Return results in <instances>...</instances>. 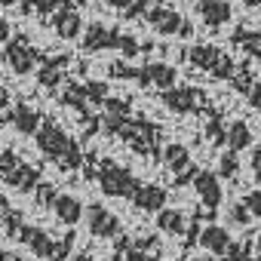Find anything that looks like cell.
Wrapping results in <instances>:
<instances>
[{
    "instance_id": "cell-2",
    "label": "cell",
    "mask_w": 261,
    "mask_h": 261,
    "mask_svg": "<svg viewBox=\"0 0 261 261\" xmlns=\"http://www.w3.org/2000/svg\"><path fill=\"white\" fill-rule=\"evenodd\" d=\"M95 181H98L101 194H108V197H123V200H133L136 191L142 188V181H139L133 172L123 169V166H117V163H105V166L95 172Z\"/></svg>"
},
{
    "instance_id": "cell-11",
    "label": "cell",
    "mask_w": 261,
    "mask_h": 261,
    "mask_svg": "<svg viewBox=\"0 0 261 261\" xmlns=\"http://www.w3.org/2000/svg\"><path fill=\"white\" fill-rule=\"evenodd\" d=\"M53 28H56V34H59L62 40H77V37L83 34V19H80L77 10L62 7V10L56 13V19H53Z\"/></svg>"
},
{
    "instance_id": "cell-26",
    "label": "cell",
    "mask_w": 261,
    "mask_h": 261,
    "mask_svg": "<svg viewBox=\"0 0 261 261\" xmlns=\"http://www.w3.org/2000/svg\"><path fill=\"white\" fill-rule=\"evenodd\" d=\"M227 215H230V221H233V224H240V227H246V224L252 221V212H249V209H246L243 203L230 206V212H227Z\"/></svg>"
},
{
    "instance_id": "cell-28",
    "label": "cell",
    "mask_w": 261,
    "mask_h": 261,
    "mask_svg": "<svg viewBox=\"0 0 261 261\" xmlns=\"http://www.w3.org/2000/svg\"><path fill=\"white\" fill-rule=\"evenodd\" d=\"M83 95L86 98H95V101H108V86L105 83H86L83 86Z\"/></svg>"
},
{
    "instance_id": "cell-23",
    "label": "cell",
    "mask_w": 261,
    "mask_h": 261,
    "mask_svg": "<svg viewBox=\"0 0 261 261\" xmlns=\"http://www.w3.org/2000/svg\"><path fill=\"white\" fill-rule=\"evenodd\" d=\"M111 77H120V80H142V68H129L126 62H117V65H111Z\"/></svg>"
},
{
    "instance_id": "cell-33",
    "label": "cell",
    "mask_w": 261,
    "mask_h": 261,
    "mask_svg": "<svg viewBox=\"0 0 261 261\" xmlns=\"http://www.w3.org/2000/svg\"><path fill=\"white\" fill-rule=\"evenodd\" d=\"M10 34H13V28H10V22H7V19H0V46H4V43L10 40Z\"/></svg>"
},
{
    "instance_id": "cell-31",
    "label": "cell",
    "mask_w": 261,
    "mask_h": 261,
    "mask_svg": "<svg viewBox=\"0 0 261 261\" xmlns=\"http://www.w3.org/2000/svg\"><path fill=\"white\" fill-rule=\"evenodd\" d=\"M249 166H252V175L261 181V145L252 148V157H249Z\"/></svg>"
},
{
    "instance_id": "cell-35",
    "label": "cell",
    "mask_w": 261,
    "mask_h": 261,
    "mask_svg": "<svg viewBox=\"0 0 261 261\" xmlns=\"http://www.w3.org/2000/svg\"><path fill=\"white\" fill-rule=\"evenodd\" d=\"M191 34H194V28H191V22L185 19V22H181V31H178V37H191Z\"/></svg>"
},
{
    "instance_id": "cell-13",
    "label": "cell",
    "mask_w": 261,
    "mask_h": 261,
    "mask_svg": "<svg viewBox=\"0 0 261 261\" xmlns=\"http://www.w3.org/2000/svg\"><path fill=\"white\" fill-rule=\"evenodd\" d=\"M197 243H200V246H203L206 252H215V255H227V249L233 246L230 233H227L224 227H218V224H206V227L200 230Z\"/></svg>"
},
{
    "instance_id": "cell-16",
    "label": "cell",
    "mask_w": 261,
    "mask_h": 261,
    "mask_svg": "<svg viewBox=\"0 0 261 261\" xmlns=\"http://www.w3.org/2000/svg\"><path fill=\"white\" fill-rule=\"evenodd\" d=\"M53 212H56V218H59L62 224L74 227V224L83 218V203H80L74 194H59L56 203H53Z\"/></svg>"
},
{
    "instance_id": "cell-3",
    "label": "cell",
    "mask_w": 261,
    "mask_h": 261,
    "mask_svg": "<svg viewBox=\"0 0 261 261\" xmlns=\"http://www.w3.org/2000/svg\"><path fill=\"white\" fill-rule=\"evenodd\" d=\"M181 13L172 7H151L148 10V25L160 34V37H175L181 31Z\"/></svg>"
},
{
    "instance_id": "cell-21",
    "label": "cell",
    "mask_w": 261,
    "mask_h": 261,
    "mask_svg": "<svg viewBox=\"0 0 261 261\" xmlns=\"http://www.w3.org/2000/svg\"><path fill=\"white\" fill-rule=\"evenodd\" d=\"M237 166H240L237 154H233V151H224V154L218 157V178H233V175H237Z\"/></svg>"
},
{
    "instance_id": "cell-14",
    "label": "cell",
    "mask_w": 261,
    "mask_h": 261,
    "mask_svg": "<svg viewBox=\"0 0 261 261\" xmlns=\"http://www.w3.org/2000/svg\"><path fill=\"white\" fill-rule=\"evenodd\" d=\"M197 13L203 16V22L209 28H218V25L230 22V16H233L227 0H197Z\"/></svg>"
},
{
    "instance_id": "cell-17",
    "label": "cell",
    "mask_w": 261,
    "mask_h": 261,
    "mask_svg": "<svg viewBox=\"0 0 261 261\" xmlns=\"http://www.w3.org/2000/svg\"><path fill=\"white\" fill-rule=\"evenodd\" d=\"M227 148H230L233 154H240V151L252 148V129H249V123L233 120V123L227 126Z\"/></svg>"
},
{
    "instance_id": "cell-27",
    "label": "cell",
    "mask_w": 261,
    "mask_h": 261,
    "mask_svg": "<svg viewBox=\"0 0 261 261\" xmlns=\"http://www.w3.org/2000/svg\"><path fill=\"white\" fill-rule=\"evenodd\" d=\"M206 139L215 142V145H221V142L227 145V129H224L221 123H209V126H206Z\"/></svg>"
},
{
    "instance_id": "cell-1",
    "label": "cell",
    "mask_w": 261,
    "mask_h": 261,
    "mask_svg": "<svg viewBox=\"0 0 261 261\" xmlns=\"http://www.w3.org/2000/svg\"><path fill=\"white\" fill-rule=\"evenodd\" d=\"M37 148H40L46 157L59 160L62 166H71V169L80 166V148H77V142L68 139L65 129H62L59 123H53V120H46V123L40 126V133H37Z\"/></svg>"
},
{
    "instance_id": "cell-22",
    "label": "cell",
    "mask_w": 261,
    "mask_h": 261,
    "mask_svg": "<svg viewBox=\"0 0 261 261\" xmlns=\"http://www.w3.org/2000/svg\"><path fill=\"white\" fill-rule=\"evenodd\" d=\"M148 4H151V0H120L126 19H136V16H142V13H148Z\"/></svg>"
},
{
    "instance_id": "cell-24",
    "label": "cell",
    "mask_w": 261,
    "mask_h": 261,
    "mask_svg": "<svg viewBox=\"0 0 261 261\" xmlns=\"http://www.w3.org/2000/svg\"><path fill=\"white\" fill-rule=\"evenodd\" d=\"M117 49H120V53H123L126 59H136V56H139V53L145 49V43H139L136 37H129V34H123V37H120V46H117Z\"/></svg>"
},
{
    "instance_id": "cell-38",
    "label": "cell",
    "mask_w": 261,
    "mask_h": 261,
    "mask_svg": "<svg viewBox=\"0 0 261 261\" xmlns=\"http://www.w3.org/2000/svg\"><path fill=\"white\" fill-rule=\"evenodd\" d=\"M22 4H25V0H22Z\"/></svg>"
},
{
    "instance_id": "cell-4",
    "label": "cell",
    "mask_w": 261,
    "mask_h": 261,
    "mask_svg": "<svg viewBox=\"0 0 261 261\" xmlns=\"http://www.w3.org/2000/svg\"><path fill=\"white\" fill-rule=\"evenodd\" d=\"M4 62H7L16 74H31V71H34L37 56H34V49H31L22 37H16V40H10V43H7V49H4Z\"/></svg>"
},
{
    "instance_id": "cell-25",
    "label": "cell",
    "mask_w": 261,
    "mask_h": 261,
    "mask_svg": "<svg viewBox=\"0 0 261 261\" xmlns=\"http://www.w3.org/2000/svg\"><path fill=\"white\" fill-rule=\"evenodd\" d=\"M243 206L252 212V218H261V188H255V191H249L246 197H243Z\"/></svg>"
},
{
    "instance_id": "cell-5",
    "label": "cell",
    "mask_w": 261,
    "mask_h": 261,
    "mask_svg": "<svg viewBox=\"0 0 261 261\" xmlns=\"http://www.w3.org/2000/svg\"><path fill=\"white\" fill-rule=\"evenodd\" d=\"M194 191H197V197H200V203H203L206 209H218L221 200H224V194H221V178H218L215 172H209V169H203V172L194 178Z\"/></svg>"
},
{
    "instance_id": "cell-29",
    "label": "cell",
    "mask_w": 261,
    "mask_h": 261,
    "mask_svg": "<svg viewBox=\"0 0 261 261\" xmlns=\"http://www.w3.org/2000/svg\"><path fill=\"white\" fill-rule=\"evenodd\" d=\"M56 197H59V194L53 191V185H40V188H37V200H40L43 206H49V209H53V203H56Z\"/></svg>"
},
{
    "instance_id": "cell-19",
    "label": "cell",
    "mask_w": 261,
    "mask_h": 261,
    "mask_svg": "<svg viewBox=\"0 0 261 261\" xmlns=\"http://www.w3.org/2000/svg\"><path fill=\"white\" fill-rule=\"evenodd\" d=\"M163 160H166V166H169L175 175H181L185 169H191V166H194V163H191V154H188V148H185V145H166Z\"/></svg>"
},
{
    "instance_id": "cell-37",
    "label": "cell",
    "mask_w": 261,
    "mask_h": 261,
    "mask_svg": "<svg viewBox=\"0 0 261 261\" xmlns=\"http://www.w3.org/2000/svg\"><path fill=\"white\" fill-rule=\"evenodd\" d=\"M0 206H4V203H0Z\"/></svg>"
},
{
    "instance_id": "cell-12",
    "label": "cell",
    "mask_w": 261,
    "mask_h": 261,
    "mask_svg": "<svg viewBox=\"0 0 261 261\" xmlns=\"http://www.w3.org/2000/svg\"><path fill=\"white\" fill-rule=\"evenodd\" d=\"M133 206L142 209V212H163V206H166V188H160V185H145V181H142V188H139L136 197H133Z\"/></svg>"
},
{
    "instance_id": "cell-9",
    "label": "cell",
    "mask_w": 261,
    "mask_h": 261,
    "mask_svg": "<svg viewBox=\"0 0 261 261\" xmlns=\"http://www.w3.org/2000/svg\"><path fill=\"white\" fill-rule=\"evenodd\" d=\"M86 215H89V233H95V237H114V233H120L117 215L108 212L101 203H92V206L86 209Z\"/></svg>"
},
{
    "instance_id": "cell-32",
    "label": "cell",
    "mask_w": 261,
    "mask_h": 261,
    "mask_svg": "<svg viewBox=\"0 0 261 261\" xmlns=\"http://www.w3.org/2000/svg\"><path fill=\"white\" fill-rule=\"evenodd\" d=\"M249 105H252L255 111H261V83L249 86Z\"/></svg>"
},
{
    "instance_id": "cell-20",
    "label": "cell",
    "mask_w": 261,
    "mask_h": 261,
    "mask_svg": "<svg viewBox=\"0 0 261 261\" xmlns=\"http://www.w3.org/2000/svg\"><path fill=\"white\" fill-rule=\"evenodd\" d=\"M157 227L163 233H185V212L181 209H163V212H157Z\"/></svg>"
},
{
    "instance_id": "cell-34",
    "label": "cell",
    "mask_w": 261,
    "mask_h": 261,
    "mask_svg": "<svg viewBox=\"0 0 261 261\" xmlns=\"http://www.w3.org/2000/svg\"><path fill=\"white\" fill-rule=\"evenodd\" d=\"M7 105H10V92H7V86H4V83H0V111H4Z\"/></svg>"
},
{
    "instance_id": "cell-30",
    "label": "cell",
    "mask_w": 261,
    "mask_h": 261,
    "mask_svg": "<svg viewBox=\"0 0 261 261\" xmlns=\"http://www.w3.org/2000/svg\"><path fill=\"white\" fill-rule=\"evenodd\" d=\"M227 261H258V258H255V255H249L243 246H237V243H233V246L227 249Z\"/></svg>"
},
{
    "instance_id": "cell-7",
    "label": "cell",
    "mask_w": 261,
    "mask_h": 261,
    "mask_svg": "<svg viewBox=\"0 0 261 261\" xmlns=\"http://www.w3.org/2000/svg\"><path fill=\"white\" fill-rule=\"evenodd\" d=\"M16 237H22V243H25L34 255H40V258H59V246L49 240L46 230H40V227H19Z\"/></svg>"
},
{
    "instance_id": "cell-15",
    "label": "cell",
    "mask_w": 261,
    "mask_h": 261,
    "mask_svg": "<svg viewBox=\"0 0 261 261\" xmlns=\"http://www.w3.org/2000/svg\"><path fill=\"white\" fill-rule=\"evenodd\" d=\"M191 62L194 65H200V68H206V71H215V74H230V65H227V59L215 49V46H197V49H191Z\"/></svg>"
},
{
    "instance_id": "cell-18",
    "label": "cell",
    "mask_w": 261,
    "mask_h": 261,
    "mask_svg": "<svg viewBox=\"0 0 261 261\" xmlns=\"http://www.w3.org/2000/svg\"><path fill=\"white\" fill-rule=\"evenodd\" d=\"M163 101H166L172 111L185 114V111H191V108H194V101H197V92H194V89H188V86H175V89L163 92Z\"/></svg>"
},
{
    "instance_id": "cell-6",
    "label": "cell",
    "mask_w": 261,
    "mask_h": 261,
    "mask_svg": "<svg viewBox=\"0 0 261 261\" xmlns=\"http://www.w3.org/2000/svg\"><path fill=\"white\" fill-rule=\"evenodd\" d=\"M175 80H178V71L169 62H145V68H142V83H148V86L169 92V89H175Z\"/></svg>"
},
{
    "instance_id": "cell-36",
    "label": "cell",
    "mask_w": 261,
    "mask_h": 261,
    "mask_svg": "<svg viewBox=\"0 0 261 261\" xmlns=\"http://www.w3.org/2000/svg\"><path fill=\"white\" fill-rule=\"evenodd\" d=\"M255 258H258V261H261V237H258V240H255Z\"/></svg>"
},
{
    "instance_id": "cell-10",
    "label": "cell",
    "mask_w": 261,
    "mask_h": 261,
    "mask_svg": "<svg viewBox=\"0 0 261 261\" xmlns=\"http://www.w3.org/2000/svg\"><path fill=\"white\" fill-rule=\"evenodd\" d=\"M10 123H13V129H19L22 136H37L46 120L40 117V111H34L28 105H19V108L10 111Z\"/></svg>"
},
{
    "instance_id": "cell-8",
    "label": "cell",
    "mask_w": 261,
    "mask_h": 261,
    "mask_svg": "<svg viewBox=\"0 0 261 261\" xmlns=\"http://www.w3.org/2000/svg\"><path fill=\"white\" fill-rule=\"evenodd\" d=\"M120 37L123 34H117V31H111V28H105V25H89L86 31H83V49L86 53H98V49H114V46H120Z\"/></svg>"
}]
</instances>
